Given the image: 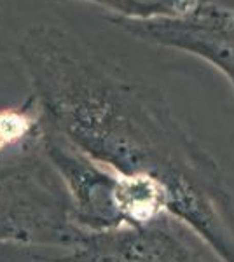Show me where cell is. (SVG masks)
<instances>
[{"label":"cell","mask_w":234,"mask_h":262,"mask_svg":"<svg viewBox=\"0 0 234 262\" xmlns=\"http://www.w3.org/2000/svg\"><path fill=\"white\" fill-rule=\"evenodd\" d=\"M42 149L65 185L72 219L80 231L100 232L127 226L126 175L95 161L49 128L44 129Z\"/></svg>","instance_id":"cell-3"},{"label":"cell","mask_w":234,"mask_h":262,"mask_svg":"<svg viewBox=\"0 0 234 262\" xmlns=\"http://www.w3.org/2000/svg\"><path fill=\"white\" fill-rule=\"evenodd\" d=\"M110 25L143 42L198 56L227 77L234 91V9L215 2L180 19H124L105 16Z\"/></svg>","instance_id":"cell-5"},{"label":"cell","mask_w":234,"mask_h":262,"mask_svg":"<svg viewBox=\"0 0 234 262\" xmlns=\"http://www.w3.org/2000/svg\"><path fill=\"white\" fill-rule=\"evenodd\" d=\"M58 2H88L124 19H180L193 16L215 0H58Z\"/></svg>","instance_id":"cell-6"},{"label":"cell","mask_w":234,"mask_h":262,"mask_svg":"<svg viewBox=\"0 0 234 262\" xmlns=\"http://www.w3.org/2000/svg\"><path fill=\"white\" fill-rule=\"evenodd\" d=\"M18 56L46 128L114 171L163 184L169 215L222 262H234V208L224 173L156 88L54 25L28 28Z\"/></svg>","instance_id":"cell-1"},{"label":"cell","mask_w":234,"mask_h":262,"mask_svg":"<svg viewBox=\"0 0 234 262\" xmlns=\"http://www.w3.org/2000/svg\"><path fill=\"white\" fill-rule=\"evenodd\" d=\"M6 152H9V149H7V143H6V138H4L2 128H0V154H6Z\"/></svg>","instance_id":"cell-8"},{"label":"cell","mask_w":234,"mask_h":262,"mask_svg":"<svg viewBox=\"0 0 234 262\" xmlns=\"http://www.w3.org/2000/svg\"><path fill=\"white\" fill-rule=\"evenodd\" d=\"M49 255L40 253L37 248L23 245H2L0 247V262H46Z\"/></svg>","instance_id":"cell-7"},{"label":"cell","mask_w":234,"mask_h":262,"mask_svg":"<svg viewBox=\"0 0 234 262\" xmlns=\"http://www.w3.org/2000/svg\"><path fill=\"white\" fill-rule=\"evenodd\" d=\"M196 239L189 227L164 215L143 226L84 232L74 247L46 262H210Z\"/></svg>","instance_id":"cell-4"},{"label":"cell","mask_w":234,"mask_h":262,"mask_svg":"<svg viewBox=\"0 0 234 262\" xmlns=\"http://www.w3.org/2000/svg\"><path fill=\"white\" fill-rule=\"evenodd\" d=\"M4 2H6V0H0V7H2V6H4Z\"/></svg>","instance_id":"cell-9"},{"label":"cell","mask_w":234,"mask_h":262,"mask_svg":"<svg viewBox=\"0 0 234 262\" xmlns=\"http://www.w3.org/2000/svg\"><path fill=\"white\" fill-rule=\"evenodd\" d=\"M84 232L72 219L69 194L42 149L0 154V247L69 250Z\"/></svg>","instance_id":"cell-2"}]
</instances>
